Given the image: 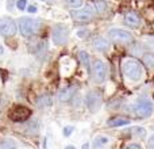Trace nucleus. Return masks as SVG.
I'll use <instances>...</instances> for the list:
<instances>
[{"label":"nucleus","instance_id":"f257e3e1","mask_svg":"<svg viewBox=\"0 0 154 149\" xmlns=\"http://www.w3.org/2000/svg\"><path fill=\"white\" fill-rule=\"evenodd\" d=\"M122 72L131 81H138L142 77V65L135 59H125L122 61Z\"/></svg>","mask_w":154,"mask_h":149},{"label":"nucleus","instance_id":"f03ea898","mask_svg":"<svg viewBox=\"0 0 154 149\" xmlns=\"http://www.w3.org/2000/svg\"><path fill=\"white\" fill-rule=\"evenodd\" d=\"M41 29V22L32 18H20L19 19V31L23 37H32L38 34Z\"/></svg>","mask_w":154,"mask_h":149},{"label":"nucleus","instance_id":"7ed1b4c3","mask_svg":"<svg viewBox=\"0 0 154 149\" xmlns=\"http://www.w3.org/2000/svg\"><path fill=\"white\" fill-rule=\"evenodd\" d=\"M154 111V106L150 100L145 98H141L134 103L133 106V113L135 117H138L139 119H145V118H149Z\"/></svg>","mask_w":154,"mask_h":149},{"label":"nucleus","instance_id":"20e7f679","mask_svg":"<svg viewBox=\"0 0 154 149\" xmlns=\"http://www.w3.org/2000/svg\"><path fill=\"white\" fill-rule=\"evenodd\" d=\"M108 74V68L107 64L103 62L101 60H95L92 65V77L96 83H103L107 79Z\"/></svg>","mask_w":154,"mask_h":149},{"label":"nucleus","instance_id":"39448f33","mask_svg":"<svg viewBox=\"0 0 154 149\" xmlns=\"http://www.w3.org/2000/svg\"><path fill=\"white\" fill-rule=\"evenodd\" d=\"M72 16L77 23H88V22H92L95 19V10L91 5H88V7H84L81 10L73 11Z\"/></svg>","mask_w":154,"mask_h":149},{"label":"nucleus","instance_id":"423d86ee","mask_svg":"<svg viewBox=\"0 0 154 149\" xmlns=\"http://www.w3.org/2000/svg\"><path fill=\"white\" fill-rule=\"evenodd\" d=\"M108 37L111 41L118 43H131L134 41L133 35L123 29H111L108 31Z\"/></svg>","mask_w":154,"mask_h":149},{"label":"nucleus","instance_id":"0eeeda50","mask_svg":"<svg viewBox=\"0 0 154 149\" xmlns=\"http://www.w3.org/2000/svg\"><path fill=\"white\" fill-rule=\"evenodd\" d=\"M51 38L56 45H64L68 42L69 38V33H68V27L65 24H56L51 33Z\"/></svg>","mask_w":154,"mask_h":149},{"label":"nucleus","instance_id":"6e6552de","mask_svg":"<svg viewBox=\"0 0 154 149\" xmlns=\"http://www.w3.org/2000/svg\"><path fill=\"white\" fill-rule=\"evenodd\" d=\"M18 31L15 21L11 18H0V35L3 37H12Z\"/></svg>","mask_w":154,"mask_h":149},{"label":"nucleus","instance_id":"1a4fd4ad","mask_svg":"<svg viewBox=\"0 0 154 149\" xmlns=\"http://www.w3.org/2000/svg\"><path fill=\"white\" fill-rule=\"evenodd\" d=\"M101 102H103V98H101V94L99 91H91L85 98V103H87V107L89 109L91 113L97 111L101 106Z\"/></svg>","mask_w":154,"mask_h":149},{"label":"nucleus","instance_id":"9d476101","mask_svg":"<svg viewBox=\"0 0 154 149\" xmlns=\"http://www.w3.org/2000/svg\"><path fill=\"white\" fill-rule=\"evenodd\" d=\"M30 114H31V111H30L27 107H24V106H15L10 111V118L12 121H15V122H23V121L29 119Z\"/></svg>","mask_w":154,"mask_h":149},{"label":"nucleus","instance_id":"9b49d317","mask_svg":"<svg viewBox=\"0 0 154 149\" xmlns=\"http://www.w3.org/2000/svg\"><path fill=\"white\" fill-rule=\"evenodd\" d=\"M125 23L127 24L128 27L137 29V27L141 26L142 21H141V16H139L137 12H127L125 15Z\"/></svg>","mask_w":154,"mask_h":149},{"label":"nucleus","instance_id":"f8f14e48","mask_svg":"<svg viewBox=\"0 0 154 149\" xmlns=\"http://www.w3.org/2000/svg\"><path fill=\"white\" fill-rule=\"evenodd\" d=\"M76 91H77V88L75 87V85H69V87L62 88V90L60 91V94H58V100L60 102H68V100H70V99L75 96Z\"/></svg>","mask_w":154,"mask_h":149},{"label":"nucleus","instance_id":"ddd939ff","mask_svg":"<svg viewBox=\"0 0 154 149\" xmlns=\"http://www.w3.org/2000/svg\"><path fill=\"white\" fill-rule=\"evenodd\" d=\"M130 123V119L127 118H123V117H115V118H111L108 119L107 125L111 126V128H120V126H126Z\"/></svg>","mask_w":154,"mask_h":149},{"label":"nucleus","instance_id":"4468645a","mask_svg":"<svg viewBox=\"0 0 154 149\" xmlns=\"http://www.w3.org/2000/svg\"><path fill=\"white\" fill-rule=\"evenodd\" d=\"M109 142V138L106 136H96L93 138V144H92V148L93 149H104L107 144Z\"/></svg>","mask_w":154,"mask_h":149},{"label":"nucleus","instance_id":"2eb2a0df","mask_svg":"<svg viewBox=\"0 0 154 149\" xmlns=\"http://www.w3.org/2000/svg\"><path fill=\"white\" fill-rule=\"evenodd\" d=\"M93 48L100 50V52H104L109 48V43L107 42L103 37H96L95 40H93Z\"/></svg>","mask_w":154,"mask_h":149},{"label":"nucleus","instance_id":"dca6fc26","mask_svg":"<svg viewBox=\"0 0 154 149\" xmlns=\"http://www.w3.org/2000/svg\"><path fill=\"white\" fill-rule=\"evenodd\" d=\"M142 60H143V64L147 69H153L154 68V53H146Z\"/></svg>","mask_w":154,"mask_h":149},{"label":"nucleus","instance_id":"f3484780","mask_svg":"<svg viewBox=\"0 0 154 149\" xmlns=\"http://www.w3.org/2000/svg\"><path fill=\"white\" fill-rule=\"evenodd\" d=\"M0 149H16V144L11 138H5L0 142Z\"/></svg>","mask_w":154,"mask_h":149},{"label":"nucleus","instance_id":"a211bd4d","mask_svg":"<svg viewBox=\"0 0 154 149\" xmlns=\"http://www.w3.org/2000/svg\"><path fill=\"white\" fill-rule=\"evenodd\" d=\"M79 57H80V61L82 62V64L85 65V68H87L88 71L91 69V65H89V57H88L87 52H79Z\"/></svg>","mask_w":154,"mask_h":149},{"label":"nucleus","instance_id":"6ab92c4d","mask_svg":"<svg viewBox=\"0 0 154 149\" xmlns=\"http://www.w3.org/2000/svg\"><path fill=\"white\" fill-rule=\"evenodd\" d=\"M38 104L41 107H48L49 104H51V98H49V96H41V99H38Z\"/></svg>","mask_w":154,"mask_h":149},{"label":"nucleus","instance_id":"aec40b11","mask_svg":"<svg viewBox=\"0 0 154 149\" xmlns=\"http://www.w3.org/2000/svg\"><path fill=\"white\" fill-rule=\"evenodd\" d=\"M82 2H84V0H66L68 4H69L70 7H73V8L81 7V5H82Z\"/></svg>","mask_w":154,"mask_h":149},{"label":"nucleus","instance_id":"412c9836","mask_svg":"<svg viewBox=\"0 0 154 149\" xmlns=\"http://www.w3.org/2000/svg\"><path fill=\"white\" fill-rule=\"evenodd\" d=\"M131 132H133V134H137V136H145V129L139 128V126H137V128H131Z\"/></svg>","mask_w":154,"mask_h":149},{"label":"nucleus","instance_id":"4be33fe9","mask_svg":"<svg viewBox=\"0 0 154 149\" xmlns=\"http://www.w3.org/2000/svg\"><path fill=\"white\" fill-rule=\"evenodd\" d=\"M26 5H27V0H18L16 2L18 10H26Z\"/></svg>","mask_w":154,"mask_h":149},{"label":"nucleus","instance_id":"5701e85b","mask_svg":"<svg viewBox=\"0 0 154 149\" xmlns=\"http://www.w3.org/2000/svg\"><path fill=\"white\" fill-rule=\"evenodd\" d=\"M73 129H75L73 126H65V128H64V136L65 137H69L70 134L73 133Z\"/></svg>","mask_w":154,"mask_h":149},{"label":"nucleus","instance_id":"b1692460","mask_svg":"<svg viewBox=\"0 0 154 149\" xmlns=\"http://www.w3.org/2000/svg\"><path fill=\"white\" fill-rule=\"evenodd\" d=\"M125 149H143V148H142L139 144H137V142H131V144H127V145H126Z\"/></svg>","mask_w":154,"mask_h":149},{"label":"nucleus","instance_id":"393cba45","mask_svg":"<svg viewBox=\"0 0 154 149\" xmlns=\"http://www.w3.org/2000/svg\"><path fill=\"white\" fill-rule=\"evenodd\" d=\"M147 147H149V149H154V134L147 140Z\"/></svg>","mask_w":154,"mask_h":149},{"label":"nucleus","instance_id":"a878e982","mask_svg":"<svg viewBox=\"0 0 154 149\" xmlns=\"http://www.w3.org/2000/svg\"><path fill=\"white\" fill-rule=\"evenodd\" d=\"M147 45H150L152 48H154V37H149V38H147Z\"/></svg>","mask_w":154,"mask_h":149},{"label":"nucleus","instance_id":"bb28decb","mask_svg":"<svg viewBox=\"0 0 154 149\" xmlns=\"http://www.w3.org/2000/svg\"><path fill=\"white\" fill-rule=\"evenodd\" d=\"M29 12H31V14L37 12V8H35L34 5H29Z\"/></svg>","mask_w":154,"mask_h":149},{"label":"nucleus","instance_id":"cd10ccee","mask_svg":"<svg viewBox=\"0 0 154 149\" xmlns=\"http://www.w3.org/2000/svg\"><path fill=\"white\" fill-rule=\"evenodd\" d=\"M81 149H89V144H88V142H85V144H82Z\"/></svg>","mask_w":154,"mask_h":149},{"label":"nucleus","instance_id":"c85d7f7f","mask_svg":"<svg viewBox=\"0 0 154 149\" xmlns=\"http://www.w3.org/2000/svg\"><path fill=\"white\" fill-rule=\"evenodd\" d=\"M3 53H4V49H3V46L2 45H0V56H2V54Z\"/></svg>","mask_w":154,"mask_h":149},{"label":"nucleus","instance_id":"c756f323","mask_svg":"<svg viewBox=\"0 0 154 149\" xmlns=\"http://www.w3.org/2000/svg\"><path fill=\"white\" fill-rule=\"evenodd\" d=\"M65 149H76L75 147H73V145H68V147L66 148H65Z\"/></svg>","mask_w":154,"mask_h":149}]
</instances>
